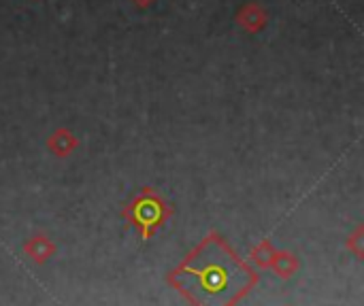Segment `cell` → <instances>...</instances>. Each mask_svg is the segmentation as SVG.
I'll use <instances>...</instances> for the list:
<instances>
[{
  "label": "cell",
  "mask_w": 364,
  "mask_h": 306,
  "mask_svg": "<svg viewBox=\"0 0 364 306\" xmlns=\"http://www.w3.org/2000/svg\"><path fill=\"white\" fill-rule=\"evenodd\" d=\"M168 283L192 306H235L256 288L258 273L211 232L168 275Z\"/></svg>",
  "instance_id": "1"
},
{
  "label": "cell",
  "mask_w": 364,
  "mask_h": 306,
  "mask_svg": "<svg viewBox=\"0 0 364 306\" xmlns=\"http://www.w3.org/2000/svg\"><path fill=\"white\" fill-rule=\"evenodd\" d=\"M173 215V209L154 194L151 187H145L139 196H134L122 211V217L128 226L136 228L143 241H149L151 234Z\"/></svg>",
  "instance_id": "2"
},
{
  "label": "cell",
  "mask_w": 364,
  "mask_h": 306,
  "mask_svg": "<svg viewBox=\"0 0 364 306\" xmlns=\"http://www.w3.org/2000/svg\"><path fill=\"white\" fill-rule=\"evenodd\" d=\"M53 251H55V245H53L45 234H36V236L28 239L26 245H23V253H26L28 258H32L36 264L47 262V260L53 256Z\"/></svg>",
  "instance_id": "3"
},
{
  "label": "cell",
  "mask_w": 364,
  "mask_h": 306,
  "mask_svg": "<svg viewBox=\"0 0 364 306\" xmlns=\"http://www.w3.org/2000/svg\"><path fill=\"white\" fill-rule=\"evenodd\" d=\"M47 147H49V151H51L53 155L66 158V155H70V153L77 149V138H75L73 132H68L66 128H60V130H55V132L49 136Z\"/></svg>",
  "instance_id": "4"
},
{
  "label": "cell",
  "mask_w": 364,
  "mask_h": 306,
  "mask_svg": "<svg viewBox=\"0 0 364 306\" xmlns=\"http://www.w3.org/2000/svg\"><path fill=\"white\" fill-rule=\"evenodd\" d=\"M273 273L279 279H290L296 271H299V258L290 251H277L275 262H273Z\"/></svg>",
  "instance_id": "5"
},
{
  "label": "cell",
  "mask_w": 364,
  "mask_h": 306,
  "mask_svg": "<svg viewBox=\"0 0 364 306\" xmlns=\"http://www.w3.org/2000/svg\"><path fill=\"white\" fill-rule=\"evenodd\" d=\"M264 21H267V15H264V11H262L260 6H256V4L245 6V9L239 13V23H241L245 30H250V32L260 30V28L264 26Z\"/></svg>",
  "instance_id": "6"
},
{
  "label": "cell",
  "mask_w": 364,
  "mask_h": 306,
  "mask_svg": "<svg viewBox=\"0 0 364 306\" xmlns=\"http://www.w3.org/2000/svg\"><path fill=\"white\" fill-rule=\"evenodd\" d=\"M275 256H277V249H275L269 241L258 243V245L250 251V260H252L258 268H271L273 262H275Z\"/></svg>",
  "instance_id": "7"
},
{
  "label": "cell",
  "mask_w": 364,
  "mask_h": 306,
  "mask_svg": "<svg viewBox=\"0 0 364 306\" xmlns=\"http://www.w3.org/2000/svg\"><path fill=\"white\" fill-rule=\"evenodd\" d=\"M348 249L350 251H354V256L356 258H363L364 253V228L360 226L350 239H348Z\"/></svg>",
  "instance_id": "8"
},
{
  "label": "cell",
  "mask_w": 364,
  "mask_h": 306,
  "mask_svg": "<svg viewBox=\"0 0 364 306\" xmlns=\"http://www.w3.org/2000/svg\"><path fill=\"white\" fill-rule=\"evenodd\" d=\"M149 2H151V0H136V4H141V6H147Z\"/></svg>",
  "instance_id": "9"
}]
</instances>
